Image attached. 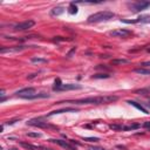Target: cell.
Here are the masks:
<instances>
[{"label":"cell","mask_w":150,"mask_h":150,"mask_svg":"<svg viewBox=\"0 0 150 150\" xmlns=\"http://www.w3.org/2000/svg\"><path fill=\"white\" fill-rule=\"evenodd\" d=\"M135 73L141 74V75H150V69H146V68H137V69H135Z\"/></svg>","instance_id":"cell-18"},{"label":"cell","mask_w":150,"mask_h":150,"mask_svg":"<svg viewBox=\"0 0 150 150\" xmlns=\"http://www.w3.org/2000/svg\"><path fill=\"white\" fill-rule=\"evenodd\" d=\"M63 12H65V8H63V7L57 6V7H54V8L51 11V15H52V17H57V15H61Z\"/></svg>","instance_id":"cell-13"},{"label":"cell","mask_w":150,"mask_h":150,"mask_svg":"<svg viewBox=\"0 0 150 150\" xmlns=\"http://www.w3.org/2000/svg\"><path fill=\"white\" fill-rule=\"evenodd\" d=\"M128 103H129V104H131V106H134L135 108L140 109V110H141L142 112H144V114H149L148 110H147V109L144 108L143 106H141V104H138V103H137V102H135V101H128Z\"/></svg>","instance_id":"cell-16"},{"label":"cell","mask_w":150,"mask_h":150,"mask_svg":"<svg viewBox=\"0 0 150 150\" xmlns=\"http://www.w3.org/2000/svg\"><path fill=\"white\" fill-rule=\"evenodd\" d=\"M123 22H126V24H136V22H147V24H150V15L140 17L136 20H123Z\"/></svg>","instance_id":"cell-11"},{"label":"cell","mask_w":150,"mask_h":150,"mask_svg":"<svg viewBox=\"0 0 150 150\" xmlns=\"http://www.w3.org/2000/svg\"><path fill=\"white\" fill-rule=\"evenodd\" d=\"M28 126H32V127H38V128H48L49 124L47 122L42 121L41 119H33V120H29L27 122Z\"/></svg>","instance_id":"cell-8"},{"label":"cell","mask_w":150,"mask_h":150,"mask_svg":"<svg viewBox=\"0 0 150 150\" xmlns=\"http://www.w3.org/2000/svg\"><path fill=\"white\" fill-rule=\"evenodd\" d=\"M142 66H144V67L150 66V61H146V62H143V63H142Z\"/></svg>","instance_id":"cell-28"},{"label":"cell","mask_w":150,"mask_h":150,"mask_svg":"<svg viewBox=\"0 0 150 150\" xmlns=\"http://www.w3.org/2000/svg\"><path fill=\"white\" fill-rule=\"evenodd\" d=\"M0 95H1V96H4V95H5V90H1V94H0Z\"/></svg>","instance_id":"cell-30"},{"label":"cell","mask_w":150,"mask_h":150,"mask_svg":"<svg viewBox=\"0 0 150 150\" xmlns=\"http://www.w3.org/2000/svg\"><path fill=\"white\" fill-rule=\"evenodd\" d=\"M115 17V14L110 11H101L97 12V13H94L92 15L88 17L87 21L89 24H95V22H102V21H108V20L112 19Z\"/></svg>","instance_id":"cell-3"},{"label":"cell","mask_w":150,"mask_h":150,"mask_svg":"<svg viewBox=\"0 0 150 150\" xmlns=\"http://www.w3.org/2000/svg\"><path fill=\"white\" fill-rule=\"evenodd\" d=\"M17 96L21 97V99H26V100H34V99H45L48 97V94L46 93H41V94H36L35 88L33 87H28V88H24L20 89L17 92Z\"/></svg>","instance_id":"cell-2"},{"label":"cell","mask_w":150,"mask_h":150,"mask_svg":"<svg viewBox=\"0 0 150 150\" xmlns=\"http://www.w3.org/2000/svg\"><path fill=\"white\" fill-rule=\"evenodd\" d=\"M150 6V1H136L131 5V8L134 12H140V11H144Z\"/></svg>","instance_id":"cell-7"},{"label":"cell","mask_w":150,"mask_h":150,"mask_svg":"<svg viewBox=\"0 0 150 150\" xmlns=\"http://www.w3.org/2000/svg\"><path fill=\"white\" fill-rule=\"evenodd\" d=\"M68 111H77V109H75V108H62V109H59V110H54V111L49 112L48 116L56 115V114H61V112H68Z\"/></svg>","instance_id":"cell-14"},{"label":"cell","mask_w":150,"mask_h":150,"mask_svg":"<svg viewBox=\"0 0 150 150\" xmlns=\"http://www.w3.org/2000/svg\"><path fill=\"white\" fill-rule=\"evenodd\" d=\"M27 136L28 137H40L41 134H39V132H27Z\"/></svg>","instance_id":"cell-24"},{"label":"cell","mask_w":150,"mask_h":150,"mask_svg":"<svg viewBox=\"0 0 150 150\" xmlns=\"http://www.w3.org/2000/svg\"><path fill=\"white\" fill-rule=\"evenodd\" d=\"M69 13L71 14H76L77 13V7L75 6V4H73V2H72L71 4V6H69Z\"/></svg>","instance_id":"cell-19"},{"label":"cell","mask_w":150,"mask_h":150,"mask_svg":"<svg viewBox=\"0 0 150 150\" xmlns=\"http://www.w3.org/2000/svg\"><path fill=\"white\" fill-rule=\"evenodd\" d=\"M20 146H21L22 148L27 149V150H39V149H44L42 147L34 146V144H31V143H26V142H20Z\"/></svg>","instance_id":"cell-12"},{"label":"cell","mask_w":150,"mask_h":150,"mask_svg":"<svg viewBox=\"0 0 150 150\" xmlns=\"http://www.w3.org/2000/svg\"><path fill=\"white\" fill-rule=\"evenodd\" d=\"M146 49H147V52H148V53H150V46H148Z\"/></svg>","instance_id":"cell-29"},{"label":"cell","mask_w":150,"mask_h":150,"mask_svg":"<svg viewBox=\"0 0 150 150\" xmlns=\"http://www.w3.org/2000/svg\"><path fill=\"white\" fill-rule=\"evenodd\" d=\"M35 25V21L34 20H26V21H22L20 24H17L13 26V28L15 31H26V29H29Z\"/></svg>","instance_id":"cell-4"},{"label":"cell","mask_w":150,"mask_h":150,"mask_svg":"<svg viewBox=\"0 0 150 150\" xmlns=\"http://www.w3.org/2000/svg\"><path fill=\"white\" fill-rule=\"evenodd\" d=\"M83 141H87V142H97L100 141L97 137H86V138H83Z\"/></svg>","instance_id":"cell-23"},{"label":"cell","mask_w":150,"mask_h":150,"mask_svg":"<svg viewBox=\"0 0 150 150\" xmlns=\"http://www.w3.org/2000/svg\"><path fill=\"white\" fill-rule=\"evenodd\" d=\"M89 150H107V149H103V148H100V147H90Z\"/></svg>","instance_id":"cell-26"},{"label":"cell","mask_w":150,"mask_h":150,"mask_svg":"<svg viewBox=\"0 0 150 150\" xmlns=\"http://www.w3.org/2000/svg\"><path fill=\"white\" fill-rule=\"evenodd\" d=\"M128 59H112L111 60V65H115V66H119V65H127L129 63Z\"/></svg>","instance_id":"cell-15"},{"label":"cell","mask_w":150,"mask_h":150,"mask_svg":"<svg viewBox=\"0 0 150 150\" xmlns=\"http://www.w3.org/2000/svg\"><path fill=\"white\" fill-rule=\"evenodd\" d=\"M8 150H18V149H17V148H9Z\"/></svg>","instance_id":"cell-31"},{"label":"cell","mask_w":150,"mask_h":150,"mask_svg":"<svg viewBox=\"0 0 150 150\" xmlns=\"http://www.w3.org/2000/svg\"><path fill=\"white\" fill-rule=\"evenodd\" d=\"M67 40H71V39H65V38H62V36H56L55 39H54V41H67Z\"/></svg>","instance_id":"cell-25"},{"label":"cell","mask_w":150,"mask_h":150,"mask_svg":"<svg viewBox=\"0 0 150 150\" xmlns=\"http://www.w3.org/2000/svg\"><path fill=\"white\" fill-rule=\"evenodd\" d=\"M140 124L138 123H135V124H129V126H123L122 127V130H135V129L140 128Z\"/></svg>","instance_id":"cell-17"},{"label":"cell","mask_w":150,"mask_h":150,"mask_svg":"<svg viewBox=\"0 0 150 150\" xmlns=\"http://www.w3.org/2000/svg\"><path fill=\"white\" fill-rule=\"evenodd\" d=\"M26 48V46H15V47H2L0 49L1 54H6V53H19V52L24 51Z\"/></svg>","instance_id":"cell-9"},{"label":"cell","mask_w":150,"mask_h":150,"mask_svg":"<svg viewBox=\"0 0 150 150\" xmlns=\"http://www.w3.org/2000/svg\"><path fill=\"white\" fill-rule=\"evenodd\" d=\"M49 141L53 142V143L59 144L60 147H62V148H65V149H67V150H76L73 146H71L69 143H67L66 141H62V140H49Z\"/></svg>","instance_id":"cell-10"},{"label":"cell","mask_w":150,"mask_h":150,"mask_svg":"<svg viewBox=\"0 0 150 150\" xmlns=\"http://www.w3.org/2000/svg\"><path fill=\"white\" fill-rule=\"evenodd\" d=\"M110 77V75L108 74H95L93 75V79H108Z\"/></svg>","instance_id":"cell-20"},{"label":"cell","mask_w":150,"mask_h":150,"mask_svg":"<svg viewBox=\"0 0 150 150\" xmlns=\"http://www.w3.org/2000/svg\"><path fill=\"white\" fill-rule=\"evenodd\" d=\"M119 97L115 95H102V96H89L86 99H79L74 101H68L69 103L74 104H103V103H111L117 101Z\"/></svg>","instance_id":"cell-1"},{"label":"cell","mask_w":150,"mask_h":150,"mask_svg":"<svg viewBox=\"0 0 150 150\" xmlns=\"http://www.w3.org/2000/svg\"><path fill=\"white\" fill-rule=\"evenodd\" d=\"M82 86L80 84H73V83H62L59 88H53L55 92H66V90H75V89H81Z\"/></svg>","instance_id":"cell-6"},{"label":"cell","mask_w":150,"mask_h":150,"mask_svg":"<svg viewBox=\"0 0 150 150\" xmlns=\"http://www.w3.org/2000/svg\"><path fill=\"white\" fill-rule=\"evenodd\" d=\"M108 34L110 36H114V38H128L129 35H131V31L121 28V29H114V31H110Z\"/></svg>","instance_id":"cell-5"},{"label":"cell","mask_w":150,"mask_h":150,"mask_svg":"<svg viewBox=\"0 0 150 150\" xmlns=\"http://www.w3.org/2000/svg\"><path fill=\"white\" fill-rule=\"evenodd\" d=\"M149 106H150V102H149Z\"/></svg>","instance_id":"cell-32"},{"label":"cell","mask_w":150,"mask_h":150,"mask_svg":"<svg viewBox=\"0 0 150 150\" xmlns=\"http://www.w3.org/2000/svg\"><path fill=\"white\" fill-rule=\"evenodd\" d=\"M32 62H38V63H39V62H47V60L46 59H41V57H32Z\"/></svg>","instance_id":"cell-22"},{"label":"cell","mask_w":150,"mask_h":150,"mask_svg":"<svg viewBox=\"0 0 150 150\" xmlns=\"http://www.w3.org/2000/svg\"><path fill=\"white\" fill-rule=\"evenodd\" d=\"M18 121H19V120H12V121L6 122V124H8V126H9V124H14V123H15V122H18Z\"/></svg>","instance_id":"cell-27"},{"label":"cell","mask_w":150,"mask_h":150,"mask_svg":"<svg viewBox=\"0 0 150 150\" xmlns=\"http://www.w3.org/2000/svg\"><path fill=\"white\" fill-rule=\"evenodd\" d=\"M122 124H110V129L112 130H121L122 131Z\"/></svg>","instance_id":"cell-21"}]
</instances>
